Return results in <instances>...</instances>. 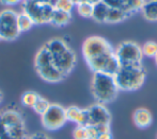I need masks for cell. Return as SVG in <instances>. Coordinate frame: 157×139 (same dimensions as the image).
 Masks as SVG:
<instances>
[{"label": "cell", "mask_w": 157, "mask_h": 139, "mask_svg": "<svg viewBox=\"0 0 157 139\" xmlns=\"http://www.w3.org/2000/svg\"><path fill=\"white\" fill-rule=\"evenodd\" d=\"M109 8H116L124 11L127 14L141 10L145 3V0H103Z\"/></svg>", "instance_id": "cell-12"}, {"label": "cell", "mask_w": 157, "mask_h": 139, "mask_svg": "<svg viewBox=\"0 0 157 139\" xmlns=\"http://www.w3.org/2000/svg\"><path fill=\"white\" fill-rule=\"evenodd\" d=\"M129 16V14H127L124 11L120 10V9L116 8H109L107 15V19H106V23H120V21L124 20L127 17Z\"/></svg>", "instance_id": "cell-21"}, {"label": "cell", "mask_w": 157, "mask_h": 139, "mask_svg": "<svg viewBox=\"0 0 157 139\" xmlns=\"http://www.w3.org/2000/svg\"><path fill=\"white\" fill-rule=\"evenodd\" d=\"M71 1L73 2L74 4H79V3H81V2H85V1H87V0H71Z\"/></svg>", "instance_id": "cell-36"}, {"label": "cell", "mask_w": 157, "mask_h": 139, "mask_svg": "<svg viewBox=\"0 0 157 139\" xmlns=\"http://www.w3.org/2000/svg\"><path fill=\"white\" fill-rule=\"evenodd\" d=\"M21 0H0L2 4H6V5H12V4H16Z\"/></svg>", "instance_id": "cell-32"}, {"label": "cell", "mask_w": 157, "mask_h": 139, "mask_svg": "<svg viewBox=\"0 0 157 139\" xmlns=\"http://www.w3.org/2000/svg\"><path fill=\"white\" fill-rule=\"evenodd\" d=\"M17 13L10 9L0 12V39L13 41L21 34L17 25Z\"/></svg>", "instance_id": "cell-6"}, {"label": "cell", "mask_w": 157, "mask_h": 139, "mask_svg": "<svg viewBox=\"0 0 157 139\" xmlns=\"http://www.w3.org/2000/svg\"><path fill=\"white\" fill-rule=\"evenodd\" d=\"M153 121V117L150 111L147 109H138L134 112V122L140 129H145L150 127Z\"/></svg>", "instance_id": "cell-15"}, {"label": "cell", "mask_w": 157, "mask_h": 139, "mask_svg": "<svg viewBox=\"0 0 157 139\" xmlns=\"http://www.w3.org/2000/svg\"><path fill=\"white\" fill-rule=\"evenodd\" d=\"M88 111V125H101V124H110V120H111V116L110 112L105 107L104 104L101 103H95L91 105Z\"/></svg>", "instance_id": "cell-10"}, {"label": "cell", "mask_w": 157, "mask_h": 139, "mask_svg": "<svg viewBox=\"0 0 157 139\" xmlns=\"http://www.w3.org/2000/svg\"><path fill=\"white\" fill-rule=\"evenodd\" d=\"M117 85L122 90H137L143 85L145 80V70L139 65L121 66L114 74Z\"/></svg>", "instance_id": "cell-3"}, {"label": "cell", "mask_w": 157, "mask_h": 139, "mask_svg": "<svg viewBox=\"0 0 157 139\" xmlns=\"http://www.w3.org/2000/svg\"><path fill=\"white\" fill-rule=\"evenodd\" d=\"M87 132H88V139H96L99 135L97 132L96 127L93 125H87Z\"/></svg>", "instance_id": "cell-29"}, {"label": "cell", "mask_w": 157, "mask_h": 139, "mask_svg": "<svg viewBox=\"0 0 157 139\" xmlns=\"http://www.w3.org/2000/svg\"><path fill=\"white\" fill-rule=\"evenodd\" d=\"M1 101H2V94L0 92V103H1Z\"/></svg>", "instance_id": "cell-37"}, {"label": "cell", "mask_w": 157, "mask_h": 139, "mask_svg": "<svg viewBox=\"0 0 157 139\" xmlns=\"http://www.w3.org/2000/svg\"><path fill=\"white\" fill-rule=\"evenodd\" d=\"M36 71L39 76L47 82H60L61 80L65 78V76L54 65V63L49 64L45 67L39 68V69H36Z\"/></svg>", "instance_id": "cell-13"}, {"label": "cell", "mask_w": 157, "mask_h": 139, "mask_svg": "<svg viewBox=\"0 0 157 139\" xmlns=\"http://www.w3.org/2000/svg\"><path fill=\"white\" fill-rule=\"evenodd\" d=\"M17 25H18V29L21 32H26L34 26V23L26 13L23 12L17 15Z\"/></svg>", "instance_id": "cell-22"}, {"label": "cell", "mask_w": 157, "mask_h": 139, "mask_svg": "<svg viewBox=\"0 0 157 139\" xmlns=\"http://www.w3.org/2000/svg\"><path fill=\"white\" fill-rule=\"evenodd\" d=\"M74 5L75 4L71 0H57L54 8L57 9V10H61L64 11V12L71 13V11L73 10Z\"/></svg>", "instance_id": "cell-27"}, {"label": "cell", "mask_w": 157, "mask_h": 139, "mask_svg": "<svg viewBox=\"0 0 157 139\" xmlns=\"http://www.w3.org/2000/svg\"><path fill=\"white\" fill-rule=\"evenodd\" d=\"M39 94L36 92L33 91H27L21 96V103H23L24 106L27 107H32L34 106V104L36 103L37 99H39Z\"/></svg>", "instance_id": "cell-23"}, {"label": "cell", "mask_w": 157, "mask_h": 139, "mask_svg": "<svg viewBox=\"0 0 157 139\" xmlns=\"http://www.w3.org/2000/svg\"><path fill=\"white\" fill-rule=\"evenodd\" d=\"M142 54L149 57H155L157 55V44L155 41H147L141 47Z\"/></svg>", "instance_id": "cell-25"}, {"label": "cell", "mask_w": 157, "mask_h": 139, "mask_svg": "<svg viewBox=\"0 0 157 139\" xmlns=\"http://www.w3.org/2000/svg\"><path fill=\"white\" fill-rule=\"evenodd\" d=\"M91 90L97 103H108L116 99L119 91L114 76L103 72H94L91 83Z\"/></svg>", "instance_id": "cell-2"}, {"label": "cell", "mask_w": 157, "mask_h": 139, "mask_svg": "<svg viewBox=\"0 0 157 139\" xmlns=\"http://www.w3.org/2000/svg\"><path fill=\"white\" fill-rule=\"evenodd\" d=\"M66 112V119L67 121L74 122L78 125H88V111L87 109H79L77 106H70L65 109Z\"/></svg>", "instance_id": "cell-14"}, {"label": "cell", "mask_w": 157, "mask_h": 139, "mask_svg": "<svg viewBox=\"0 0 157 139\" xmlns=\"http://www.w3.org/2000/svg\"><path fill=\"white\" fill-rule=\"evenodd\" d=\"M55 8L39 0H24L23 12L33 20L34 25L50 23Z\"/></svg>", "instance_id": "cell-4"}, {"label": "cell", "mask_w": 157, "mask_h": 139, "mask_svg": "<svg viewBox=\"0 0 157 139\" xmlns=\"http://www.w3.org/2000/svg\"><path fill=\"white\" fill-rule=\"evenodd\" d=\"M73 137L74 139H88V132L87 127L85 125H78L73 132Z\"/></svg>", "instance_id": "cell-28"}, {"label": "cell", "mask_w": 157, "mask_h": 139, "mask_svg": "<svg viewBox=\"0 0 157 139\" xmlns=\"http://www.w3.org/2000/svg\"><path fill=\"white\" fill-rule=\"evenodd\" d=\"M111 51H114L111 45L101 36L88 37L82 45V54L87 62Z\"/></svg>", "instance_id": "cell-7"}, {"label": "cell", "mask_w": 157, "mask_h": 139, "mask_svg": "<svg viewBox=\"0 0 157 139\" xmlns=\"http://www.w3.org/2000/svg\"><path fill=\"white\" fill-rule=\"evenodd\" d=\"M27 139H50V138L48 136H46L45 134L36 133V134H32L30 136H27Z\"/></svg>", "instance_id": "cell-31"}, {"label": "cell", "mask_w": 157, "mask_h": 139, "mask_svg": "<svg viewBox=\"0 0 157 139\" xmlns=\"http://www.w3.org/2000/svg\"><path fill=\"white\" fill-rule=\"evenodd\" d=\"M77 11H78L79 15L86 18L92 17V13H93V4L89 3L88 1L81 2V3L77 4Z\"/></svg>", "instance_id": "cell-24"}, {"label": "cell", "mask_w": 157, "mask_h": 139, "mask_svg": "<svg viewBox=\"0 0 157 139\" xmlns=\"http://www.w3.org/2000/svg\"><path fill=\"white\" fill-rule=\"evenodd\" d=\"M114 55L118 59L120 66L139 65L142 61V50L134 41H124L114 50Z\"/></svg>", "instance_id": "cell-5"}, {"label": "cell", "mask_w": 157, "mask_h": 139, "mask_svg": "<svg viewBox=\"0 0 157 139\" xmlns=\"http://www.w3.org/2000/svg\"><path fill=\"white\" fill-rule=\"evenodd\" d=\"M96 130L98 132V134H103V133H110V125L109 124H101V125H96Z\"/></svg>", "instance_id": "cell-30"}, {"label": "cell", "mask_w": 157, "mask_h": 139, "mask_svg": "<svg viewBox=\"0 0 157 139\" xmlns=\"http://www.w3.org/2000/svg\"><path fill=\"white\" fill-rule=\"evenodd\" d=\"M96 139H112V135L111 133H103L99 134Z\"/></svg>", "instance_id": "cell-33"}, {"label": "cell", "mask_w": 157, "mask_h": 139, "mask_svg": "<svg viewBox=\"0 0 157 139\" xmlns=\"http://www.w3.org/2000/svg\"><path fill=\"white\" fill-rule=\"evenodd\" d=\"M71 19H72L71 13L55 9L54 13H52V19H50V23H52V25L57 26V27H63V26L67 25V23H70Z\"/></svg>", "instance_id": "cell-18"}, {"label": "cell", "mask_w": 157, "mask_h": 139, "mask_svg": "<svg viewBox=\"0 0 157 139\" xmlns=\"http://www.w3.org/2000/svg\"><path fill=\"white\" fill-rule=\"evenodd\" d=\"M89 3H91V4H96V3H98V2H101V1H103V0H87Z\"/></svg>", "instance_id": "cell-35"}, {"label": "cell", "mask_w": 157, "mask_h": 139, "mask_svg": "<svg viewBox=\"0 0 157 139\" xmlns=\"http://www.w3.org/2000/svg\"><path fill=\"white\" fill-rule=\"evenodd\" d=\"M155 59H156V62H157V55L155 56Z\"/></svg>", "instance_id": "cell-38"}, {"label": "cell", "mask_w": 157, "mask_h": 139, "mask_svg": "<svg viewBox=\"0 0 157 139\" xmlns=\"http://www.w3.org/2000/svg\"><path fill=\"white\" fill-rule=\"evenodd\" d=\"M87 63L93 72H103L112 76H114L121 67L118 59L114 55V51L91 59Z\"/></svg>", "instance_id": "cell-9"}, {"label": "cell", "mask_w": 157, "mask_h": 139, "mask_svg": "<svg viewBox=\"0 0 157 139\" xmlns=\"http://www.w3.org/2000/svg\"><path fill=\"white\" fill-rule=\"evenodd\" d=\"M50 103L48 102L47 100H46L45 98H43V97H39V99H37L36 103L34 104V106H33V109H34L35 112H37L39 115H43L44 112L48 109V107H49Z\"/></svg>", "instance_id": "cell-26"}, {"label": "cell", "mask_w": 157, "mask_h": 139, "mask_svg": "<svg viewBox=\"0 0 157 139\" xmlns=\"http://www.w3.org/2000/svg\"><path fill=\"white\" fill-rule=\"evenodd\" d=\"M143 16L150 21L157 20V0H147L141 9Z\"/></svg>", "instance_id": "cell-20"}, {"label": "cell", "mask_w": 157, "mask_h": 139, "mask_svg": "<svg viewBox=\"0 0 157 139\" xmlns=\"http://www.w3.org/2000/svg\"><path fill=\"white\" fill-rule=\"evenodd\" d=\"M44 47L47 49V51L52 54V56L57 55V54L62 53L63 51H65L66 49H68V46L63 39L61 38H54L48 41L47 43L45 44Z\"/></svg>", "instance_id": "cell-16"}, {"label": "cell", "mask_w": 157, "mask_h": 139, "mask_svg": "<svg viewBox=\"0 0 157 139\" xmlns=\"http://www.w3.org/2000/svg\"><path fill=\"white\" fill-rule=\"evenodd\" d=\"M52 63L64 76H67L76 64V55H75L74 51L71 48H68L62 53L52 56Z\"/></svg>", "instance_id": "cell-11"}, {"label": "cell", "mask_w": 157, "mask_h": 139, "mask_svg": "<svg viewBox=\"0 0 157 139\" xmlns=\"http://www.w3.org/2000/svg\"><path fill=\"white\" fill-rule=\"evenodd\" d=\"M66 119V112L63 106L59 104H52L50 103L48 109L42 115V123L43 127L48 131H56L62 127Z\"/></svg>", "instance_id": "cell-8"}, {"label": "cell", "mask_w": 157, "mask_h": 139, "mask_svg": "<svg viewBox=\"0 0 157 139\" xmlns=\"http://www.w3.org/2000/svg\"><path fill=\"white\" fill-rule=\"evenodd\" d=\"M108 11H109V6H108L105 2L104 1L98 2V3L93 5L92 18L95 19L96 21H98V23H106Z\"/></svg>", "instance_id": "cell-17"}, {"label": "cell", "mask_w": 157, "mask_h": 139, "mask_svg": "<svg viewBox=\"0 0 157 139\" xmlns=\"http://www.w3.org/2000/svg\"><path fill=\"white\" fill-rule=\"evenodd\" d=\"M52 63V56L45 47H42L35 56V69L45 67Z\"/></svg>", "instance_id": "cell-19"}, {"label": "cell", "mask_w": 157, "mask_h": 139, "mask_svg": "<svg viewBox=\"0 0 157 139\" xmlns=\"http://www.w3.org/2000/svg\"><path fill=\"white\" fill-rule=\"evenodd\" d=\"M39 1H42V2H44V3H47V4H49V5H52V6H55L57 0H39Z\"/></svg>", "instance_id": "cell-34"}, {"label": "cell", "mask_w": 157, "mask_h": 139, "mask_svg": "<svg viewBox=\"0 0 157 139\" xmlns=\"http://www.w3.org/2000/svg\"><path fill=\"white\" fill-rule=\"evenodd\" d=\"M0 139H27L25 122L18 112L6 109L0 114Z\"/></svg>", "instance_id": "cell-1"}]
</instances>
